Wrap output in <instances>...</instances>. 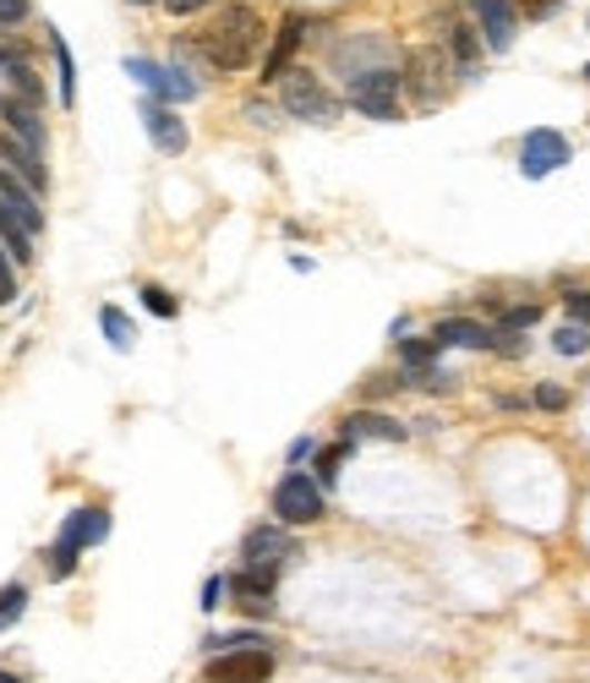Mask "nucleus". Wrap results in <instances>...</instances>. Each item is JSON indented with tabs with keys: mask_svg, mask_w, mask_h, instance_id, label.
Returning a JSON list of instances; mask_svg holds the SVG:
<instances>
[{
	"mask_svg": "<svg viewBox=\"0 0 590 683\" xmlns=\"http://www.w3.org/2000/svg\"><path fill=\"white\" fill-rule=\"evenodd\" d=\"M213 71H247L262 56V17L252 6H224L197 39H181Z\"/></svg>",
	"mask_w": 590,
	"mask_h": 683,
	"instance_id": "nucleus-1",
	"label": "nucleus"
},
{
	"mask_svg": "<svg viewBox=\"0 0 590 683\" xmlns=\"http://www.w3.org/2000/svg\"><path fill=\"white\" fill-rule=\"evenodd\" d=\"M279 105H284V116H296V121H312V126H333L339 121V99H333V88H323V77L318 71H301V66H290L279 82Z\"/></svg>",
	"mask_w": 590,
	"mask_h": 683,
	"instance_id": "nucleus-2",
	"label": "nucleus"
},
{
	"mask_svg": "<svg viewBox=\"0 0 590 683\" xmlns=\"http://www.w3.org/2000/svg\"><path fill=\"white\" fill-rule=\"evenodd\" d=\"M454 61L443 56V44H421L410 66H404V88H410V99H416V110H438L443 99H449V88H454Z\"/></svg>",
	"mask_w": 590,
	"mask_h": 683,
	"instance_id": "nucleus-3",
	"label": "nucleus"
},
{
	"mask_svg": "<svg viewBox=\"0 0 590 683\" xmlns=\"http://www.w3.org/2000/svg\"><path fill=\"white\" fill-rule=\"evenodd\" d=\"M328 508L323 487H318V476H307V471H284V482L273 487V519L279 525H318Z\"/></svg>",
	"mask_w": 590,
	"mask_h": 683,
	"instance_id": "nucleus-4",
	"label": "nucleus"
},
{
	"mask_svg": "<svg viewBox=\"0 0 590 683\" xmlns=\"http://www.w3.org/2000/svg\"><path fill=\"white\" fill-rule=\"evenodd\" d=\"M344 88H350V105H356L361 116H372V121H393V116H399V88H404L399 66H378V71L344 77Z\"/></svg>",
	"mask_w": 590,
	"mask_h": 683,
	"instance_id": "nucleus-5",
	"label": "nucleus"
},
{
	"mask_svg": "<svg viewBox=\"0 0 590 683\" xmlns=\"http://www.w3.org/2000/svg\"><path fill=\"white\" fill-rule=\"evenodd\" d=\"M563 165H569V137H563V131H552V126L524 131V142H520L524 181H547V176H552V170H563Z\"/></svg>",
	"mask_w": 590,
	"mask_h": 683,
	"instance_id": "nucleus-6",
	"label": "nucleus"
},
{
	"mask_svg": "<svg viewBox=\"0 0 590 683\" xmlns=\"http://www.w3.org/2000/svg\"><path fill=\"white\" fill-rule=\"evenodd\" d=\"M236 596V607L247 618H268L273 613V591H279V568H258V563H241V574H230L224 585Z\"/></svg>",
	"mask_w": 590,
	"mask_h": 683,
	"instance_id": "nucleus-7",
	"label": "nucleus"
},
{
	"mask_svg": "<svg viewBox=\"0 0 590 683\" xmlns=\"http://www.w3.org/2000/svg\"><path fill=\"white\" fill-rule=\"evenodd\" d=\"M328 61L339 77H361V71H378V66H393V44L383 33H356L344 39L339 50H328Z\"/></svg>",
	"mask_w": 590,
	"mask_h": 683,
	"instance_id": "nucleus-8",
	"label": "nucleus"
},
{
	"mask_svg": "<svg viewBox=\"0 0 590 683\" xmlns=\"http://www.w3.org/2000/svg\"><path fill=\"white\" fill-rule=\"evenodd\" d=\"M127 71L148 88V99H197V82H192V71L187 66H159V61H142V56H131Z\"/></svg>",
	"mask_w": 590,
	"mask_h": 683,
	"instance_id": "nucleus-9",
	"label": "nucleus"
},
{
	"mask_svg": "<svg viewBox=\"0 0 590 683\" xmlns=\"http://www.w3.org/2000/svg\"><path fill=\"white\" fill-rule=\"evenodd\" d=\"M268 679H273L268 645H241V651L208 662V683H268Z\"/></svg>",
	"mask_w": 590,
	"mask_h": 683,
	"instance_id": "nucleus-10",
	"label": "nucleus"
},
{
	"mask_svg": "<svg viewBox=\"0 0 590 683\" xmlns=\"http://www.w3.org/2000/svg\"><path fill=\"white\" fill-rule=\"evenodd\" d=\"M296 553L301 547H296V536L284 525H252L241 536V563H258V568H284Z\"/></svg>",
	"mask_w": 590,
	"mask_h": 683,
	"instance_id": "nucleus-11",
	"label": "nucleus"
},
{
	"mask_svg": "<svg viewBox=\"0 0 590 683\" xmlns=\"http://www.w3.org/2000/svg\"><path fill=\"white\" fill-rule=\"evenodd\" d=\"M0 121H6V131L17 137V142H28V148H39L44 154V105H33V99H22V93H6L0 99Z\"/></svg>",
	"mask_w": 590,
	"mask_h": 683,
	"instance_id": "nucleus-12",
	"label": "nucleus"
},
{
	"mask_svg": "<svg viewBox=\"0 0 590 683\" xmlns=\"http://www.w3.org/2000/svg\"><path fill=\"white\" fill-rule=\"evenodd\" d=\"M0 202H6V208H11L17 219H22V230H28L33 241L44 236V202H39V191L28 187L22 176H11L6 165H0Z\"/></svg>",
	"mask_w": 590,
	"mask_h": 683,
	"instance_id": "nucleus-13",
	"label": "nucleus"
},
{
	"mask_svg": "<svg viewBox=\"0 0 590 683\" xmlns=\"http://www.w3.org/2000/svg\"><path fill=\"white\" fill-rule=\"evenodd\" d=\"M476 22H481V44L492 56H503L514 44V33H520V17H514L509 0H476Z\"/></svg>",
	"mask_w": 590,
	"mask_h": 683,
	"instance_id": "nucleus-14",
	"label": "nucleus"
},
{
	"mask_svg": "<svg viewBox=\"0 0 590 683\" xmlns=\"http://www.w3.org/2000/svg\"><path fill=\"white\" fill-rule=\"evenodd\" d=\"M0 165H6L11 176H22V181L39 191V197L50 191V170H44V154H39V148H28V142H17L11 131H0Z\"/></svg>",
	"mask_w": 590,
	"mask_h": 683,
	"instance_id": "nucleus-15",
	"label": "nucleus"
},
{
	"mask_svg": "<svg viewBox=\"0 0 590 683\" xmlns=\"http://www.w3.org/2000/svg\"><path fill=\"white\" fill-rule=\"evenodd\" d=\"M301 39H307V17H284L279 22V33H273V44H268V56H262V77L268 82H279L290 61H296V50H301Z\"/></svg>",
	"mask_w": 590,
	"mask_h": 683,
	"instance_id": "nucleus-16",
	"label": "nucleus"
},
{
	"mask_svg": "<svg viewBox=\"0 0 590 683\" xmlns=\"http://www.w3.org/2000/svg\"><path fill=\"white\" fill-rule=\"evenodd\" d=\"M142 126H148V137H153L159 154H187V121L170 116L159 99H142Z\"/></svg>",
	"mask_w": 590,
	"mask_h": 683,
	"instance_id": "nucleus-17",
	"label": "nucleus"
},
{
	"mask_svg": "<svg viewBox=\"0 0 590 683\" xmlns=\"http://www.w3.org/2000/svg\"><path fill=\"white\" fill-rule=\"evenodd\" d=\"M110 536V514L104 508H71L61 525V547H71V553H82V547H99Z\"/></svg>",
	"mask_w": 590,
	"mask_h": 683,
	"instance_id": "nucleus-18",
	"label": "nucleus"
},
{
	"mask_svg": "<svg viewBox=\"0 0 590 683\" xmlns=\"http://www.w3.org/2000/svg\"><path fill=\"white\" fill-rule=\"evenodd\" d=\"M432 339H438V345H454V350H492V356H498V328H481V323H470V317H443V323L432 328Z\"/></svg>",
	"mask_w": 590,
	"mask_h": 683,
	"instance_id": "nucleus-19",
	"label": "nucleus"
},
{
	"mask_svg": "<svg viewBox=\"0 0 590 683\" xmlns=\"http://www.w3.org/2000/svg\"><path fill=\"white\" fill-rule=\"evenodd\" d=\"M339 433L350 437V443H367V437H378V443H404V422H393V416H383V410H350L344 416V427Z\"/></svg>",
	"mask_w": 590,
	"mask_h": 683,
	"instance_id": "nucleus-20",
	"label": "nucleus"
},
{
	"mask_svg": "<svg viewBox=\"0 0 590 683\" xmlns=\"http://www.w3.org/2000/svg\"><path fill=\"white\" fill-rule=\"evenodd\" d=\"M0 71H6V82H11V93H22V99H33V105H44V82H39V71L33 61L17 50V44H0Z\"/></svg>",
	"mask_w": 590,
	"mask_h": 683,
	"instance_id": "nucleus-21",
	"label": "nucleus"
},
{
	"mask_svg": "<svg viewBox=\"0 0 590 683\" xmlns=\"http://www.w3.org/2000/svg\"><path fill=\"white\" fill-rule=\"evenodd\" d=\"M481 50H487V44H481V33H476L470 22H449V44H443V56L454 61L459 77L481 66Z\"/></svg>",
	"mask_w": 590,
	"mask_h": 683,
	"instance_id": "nucleus-22",
	"label": "nucleus"
},
{
	"mask_svg": "<svg viewBox=\"0 0 590 683\" xmlns=\"http://www.w3.org/2000/svg\"><path fill=\"white\" fill-rule=\"evenodd\" d=\"M0 241H6V251H11V263H33V236L22 230V219L0 202Z\"/></svg>",
	"mask_w": 590,
	"mask_h": 683,
	"instance_id": "nucleus-23",
	"label": "nucleus"
},
{
	"mask_svg": "<svg viewBox=\"0 0 590 683\" xmlns=\"http://www.w3.org/2000/svg\"><path fill=\"white\" fill-rule=\"evenodd\" d=\"M50 50H56V66H61V105L71 110V105H77V61H71L61 33H50Z\"/></svg>",
	"mask_w": 590,
	"mask_h": 683,
	"instance_id": "nucleus-24",
	"label": "nucleus"
},
{
	"mask_svg": "<svg viewBox=\"0 0 590 683\" xmlns=\"http://www.w3.org/2000/svg\"><path fill=\"white\" fill-rule=\"evenodd\" d=\"M99 328H104V339L116 350H131V317L121 307H99Z\"/></svg>",
	"mask_w": 590,
	"mask_h": 683,
	"instance_id": "nucleus-25",
	"label": "nucleus"
},
{
	"mask_svg": "<svg viewBox=\"0 0 590 683\" xmlns=\"http://www.w3.org/2000/svg\"><path fill=\"white\" fill-rule=\"evenodd\" d=\"M22 613H28V585H17V580L0 585V628H11Z\"/></svg>",
	"mask_w": 590,
	"mask_h": 683,
	"instance_id": "nucleus-26",
	"label": "nucleus"
},
{
	"mask_svg": "<svg viewBox=\"0 0 590 683\" xmlns=\"http://www.w3.org/2000/svg\"><path fill=\"white\" fill-rule=\"evenodd\" d=\"M552 350H558V356H586V350H590V328H580V323H563V328L552 334Z\"/></svg>",
	"mask_w": 590,
	"mask_h": 683,
	"instance_id": "nucleus-27",
	"label": "nucleus"
},
{
	"mask_svg": "<svg viewBox=\"0 0 590 683\" xmlns=\"http://www.w3.org/2000/svg\"><path fill=\"white\" fill-rule=\"evenodd\" d=\"M399 356H404V367H410V373H427V367L438 362V339H404V345H399Z\"/></svg>",
	"mask_w": 590,
	"mask_h": 683,
	"instance_id": "nucleus-28",
	"label": "nucleus"
},
{
	"mask_svg": "<svg viewBox=\"0 0 590 683\" xmlns=\"http://www.w3.org/2000/svg\"><path fill=\"white\" fill-rule=\"evenodd\" d=\"M241 645H268V634H258V628H230V634H213L202 651L219 656V651H241Z\"/></svg>",
	"mask_w": 590,
	"mask_h": 683,
	"instance_id": "nucleus-29",
	"label": "nucleus"
},
{
	"mask_svg": "<svg viewBox=\"0 0 590 683\" xmlns=\"http://www.w3.org/2000/svg\"><path fill=\"white\" fill-rule=\"evenodd\" d=\"M356 443L344 437V443H333V448H323L318 454V487H333V476H339V465H344V454H350Z\"/></svg>",
	"mask_w": 590,
	"mask_h": 683,
	"instance_id": "nucleus-30",
	"label": "nucleus"
},
{
	"mask_svg": "<svg viewBox=\"0 0 590 683\" xmlns=\"http://www.w3.org/2000/svg\"><path fill=\"white\" fill-rule=\"evenodd\" d=\"M142 307L153 311V317H176V311H181V301H176L170 290H159V285H142Z\"/></svg>",
	"mask_w": 590,
	"mask_h": 683,
	"instance_id": "nucleus-31",
	"label": "nucleus"
},
{
	"mask_svg": "<svg viewBox=\"0 0 590 683\" xmlns=\"http://www.w3.org/2000/svg\"><path fill=\"white\" fill-rule=\"evenodd\" d=\"M77 558H82V553H71V547H61V542H56V547H50V580H71V574H77Z\"/></svg>",
	"mask_w": 590,
	"mask_h": 683,
	"instance_id": "nucleus-32",
	"label": "nucleus"
},
{
	"mask_svg": "<svg viewBox=\"0 0 590 683\" xmlns=\"http://www.w3.org/2000/svg\"><path fill=\"white\" fill-rule=\"evenodd\" d=\"M563 405H569V388H558V383L536 388V410H563Z\"/></svg>",
	"mask_w": 590,
	"mask_h": 683,
	"instance_id": "nucleus-33",
	"label": "nucleus"
},
{
	"mask_svg": "<svg viewBox=\"0 0 590 683\" xmlns=\"http://www.w3.org/2000/svg\"><path fill=\"white\" fill-rule=\"evenodd\" d=\"M28 11H33L28 0H0V33H6V28H22V22H28Z\"/></svg>",
	"mask_w": 590,
	"mask_h": 683,
	"instance_id": "nucleus-34",
	"label": "nucleus"
},
{
	"mask_svg": "<svg viewBox=\"0 0 590 683\" xmlns=\"http://www.w3.org/2000/svg\"><path fill=\"white\" fill-rule=\"evenodd\" d=\"M563 307H569V317H574L580 328H590V290H569V296H563Z\"/></svg>",
	"mask_w": 590,
	"mask_h": 683,
	"instance_id": "nucleus-35",
	"label": "nucleus"
},
{
	"mask_svg": "<svg viewBox=\"0 0 590 683\" xmlns=\"http://www.w3.org/2000/svg\"><path fill=\"white\" fill-rule=\"evenodd\" d=\"M541 317V307H530V301H520V307H503V328H530Z\"/></svg>",
	"mask_w": 590,
	"mask_h": 683,
	"instance_id": "nucleus-36",
	"label": "nucleus"
},
{
	"mask_svg": "<svg viewBox=\"0 0 590 683\" xmlns=\"http://www.w3.org/2000/svg\"><path fill=\"white\" fill-rule=\"evenodd\" d=\"M17 301V274H11V257L0 251V307H11Z\"/></svg>",
	"mask_w": 590,
	"mask_h": 683,
	"instance_id": "nucleus-37",
	"label": "nucleus"
},
{
	"mask_svg": "<svg viewBox=\"0 0 590 683\" xmlns=\"http://www.w3.org/2000/svg\"><path fill=\"white\" fill-rule=\"evenodd\" d=\"M170 17H192V11H202V6H213V0H159Z\"/></svg>",
	"mask_w": 590,
	"mask_h": 683,
	"instance_id": "nucleus-38",
	"label": "nucleus"
},
{
	"mask_svg": "<svg viewBox=\"0 0 590 683\" xmlns=\"http://www.w3.org/2000/svg\"><path fill=\"white\" fill-rule=\"evenodd\" d=\"M219 596H224V580H208V585H202V613H213Z\"/></svg>",
	"mask_w": 590,
	"mask_h": 683,
	"instance_id": "nucleus-39",
	"label": "nucleus"
},
{
	"mask_svg": "<svg viewBox=\"0 0 590 683\" xmlns=\"http://www.w3.org/2000/svg\"><path fill=\"white\" fill-rule=\"evenodd\" d=\"M524 6H530V11H536V17H547V11H552V6H558V0H524Z\"/></svg>",
	"mask_w": 590,
	"mask_h": 683,
	"instance_id": "nucleus-40",
	"label": "nucleus"
},
{
	"mask_svg": "<svg viewBox=\"0 0 590 683\" xmlns=\"http://www.w3.org/2000/svg\"><path fill=\"white\" fill-rule=\"evenodd\" d=\"M0 683H22V679H17V673H0Z\"/></svg>",
	"mask_w": 590,
	"mask_h": 683,
	"instance_id": "nucleus-41",
	"label": "nucleus"
},
{
	"mask_svg": "<svg viewBox=\"0 0 590 683\" xmlns=\"http://www.w3.org/2000/svg\"><path fill=\"white\" fill-rule=\"evenodd\" d=\"M131 6H159V0H131Z\"/></svg>",
	"mask_w": 590,
	"mask_h": 683,
	"instance_id": "nucleus-42",
	"label": "nucleus"
},
{
	"mask_svg": "<svg viewBox=\"0 0 590 683\" xmlns=\"http://www.w3.org/2000/svg\"><path fill=\"white\" fill-rule=\"evenodd\" d=\"M586 82H590V66H586Z\"/></svg>",
	"mask_w": 590,
	"mask_h": 683,
	"instance_id": "nucleus-43",
	"label": "nucleus"
}]
</instances>
